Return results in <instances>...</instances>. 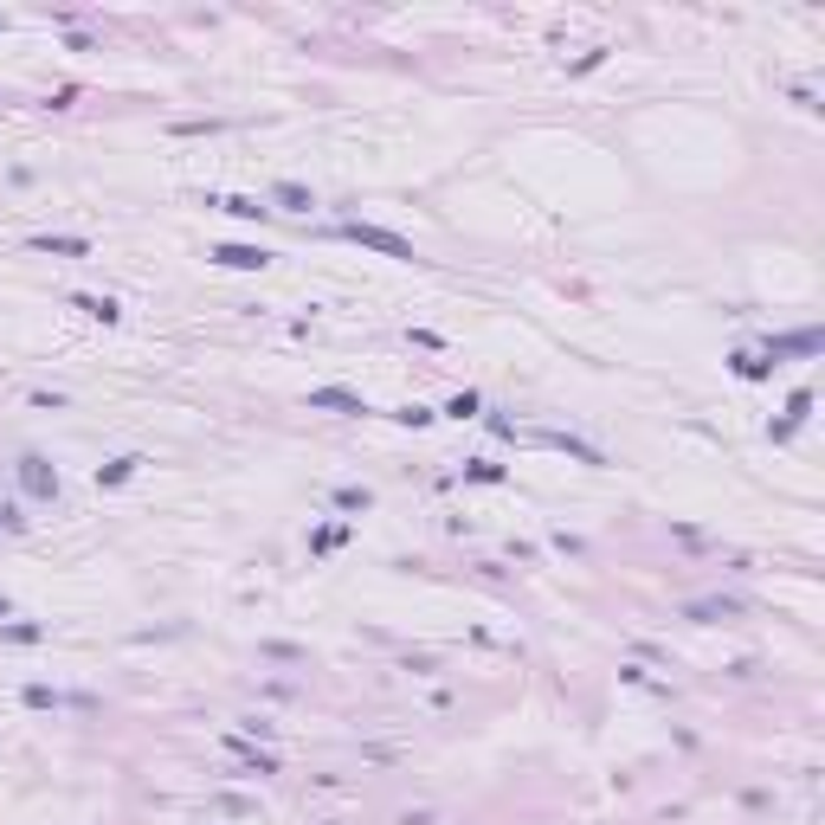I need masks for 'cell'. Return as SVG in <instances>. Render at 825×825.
Masks as SVG:
<instances>
[{
	"label": "cell",
	"mask_w": 825,
	"mask_h": 825,
	"mask_svg": "<svg viewBox=\"0 0 825 825\" xmlns=\"http://www.w3.org/2000/svg\"><path fill=\"white\" fill-rule=\"evenodd\" d=\"M729 613H735L729 600H696V606H690V619H729Z\"/></svg>",
	"instance_id": "14"
},
{
	"label": "cell",
	"mask_w": 825,
	"mask_h": 825,
	"mask_svg": "<svg viewBox=\"0 0 825 825\" xmlns=\"http://www.w3.org/2000/svg\"><path fill=\"white\" fill-rule=\"evenodd\" d=\"M0 625H7V600H0Z\"/></svg>",
	"instance_id": "16"
},
{
	"label": "cell",
	"mask_w": 825,
	"mask_h": 825,
	"mask_svg": "<svg viewBox=\"0 0 825 825\" xmlns=\"http://www.w3.org/2000/svg\"><path fill=\"white\" fill-rule=\"evenodd\" d=\"M342 232H348L355 246H368V252H387V258H400V265H413V258H419V252H413V246L400 239V232H387V226H362V220H348Z\"/></svg>",
	"instance_id": "2"
},
{
	"label": "cell",
	"mask_w": 825,
	"mask_h": 825,
	"mask_svg": "<svg viewBox=\"0 0 825 825\" xmlns=\"http://www.w3.org/2000/svg\"><path fill=\"white\" fill-rule=\"evenodd\" d=\"M32 252H52V258H91V239H71V232H39Z\"/></svg>",
	"instance_id": "5"
},
{
	"label": "cell",
	"mask_w": 825,
	"mask_h": 825,
	"mask_svg": "<svg viewBox=\"0 0 825 825\" xmlns=\"http://www.w3.org/2000/svg\"><path fill=\"white\" fill-rule=\"evenodd\" d=\"M13 471H20V490H26L32 503H52V497H58V464H52L46 452H26Z\"/></svg>",
	"instance_id": "1"
},
{
	"label": "cell",
	"mask_w": 825,
	"mask_h": 825,
	"mask_svg": "<svg viewBox=\"0 0 825 825\" xmlns=\"http://www.w3.org/2000/svg\"><path fill=\"white\" fill-rule=\"evenodd\" d=\"M464 478H471V484H503V464L478 458V464H464Z\"/></svg>",
	"instance_id": "12"
},
{
	"label": "cell",
	"mask_w": 825,
	"mask_h": 825,
	"mask_svg": "<svg viewBox=\"0 0 825 825\" xmlns=\"http://www.w3.org/2000/svg\"><path fill=\"white\" fill-rule=\"evenodd\" d=\"M825 348V336L819 329H794V336H767V355L774 362H787V355H819Z\"/></svg>",
	"instance_id": "3"
},
{
	"label": "cell",
	"mask_w": 825,
	"mask_h": 825,
	"mask_svg": "<svg viewBox=\"0 0 825 825\" xmlns=\"http://www.w3.org/2000/svg\"><path fill=\"white\" fill-rule=\"evenodd\" d=\"M767 368H774V362H761V355H735V374H741V381H761Z\"/></svg>",
	"instance_id": "13"
},
{
	"label": "cell",
	"mask_w": 825,
	"mask_h": 825,
	"mask_svg": "<svg viewBox=\"0 0 825 825\" xmlns=\"http://www.w3.org/2000/svg\"><path fill=\"white\" fill-rule=\"evenodd\" d=\"M213 207L232 213V220H265V213H271L265 201H252V193H226V201H213Z\"/></svg>",
	"instance_id": "8"
},
{
	"label": "cell",
	"mask_w": 825,
	"mask_h": 825,
	"mask_svg": "<svg viewBox=\"0 0 825 825\" xmlns=\"http://www.w3.org/2000/svg\"><path fill=\"white\" fill-rule=\"evenodd\" d=\"M368 503H374V497H368V490H355V484L336 490V509H368Z\"/></svg>",
	"instance_id": "15"
},
{
	"label": "cell",
	"mask_w": 825,
	"mask_h": 825,
	"mask_svg": "<svg viewBox=\"0 0 825 825\" xmlns=\"http://www.w3.org/2000/svg\"><path fill=\"white\" fill-rule=\"evenodd\" d=\"M445 413H452V419H478V413H484V400H478V394H452V400H445Z\"/></svg>",
	"instance_id": "11"
},
{
	"label": "cell",
	"mask_w": 825,
	"mask_h": 825,
	"mask_svg": "<svg viewBox=\"0 0 825 825\" xmlns=\"http://www.w3.org/2000/svg\"><path fill=\"white\" fill-rule=\"evenodd\" d=\"M77 309H85V317H97V323H116V303L110 297H71Z\"/></svg>",
	"instance_id": "10"
},
{
	"label": "cell",
	"mask_w": 825,
	"mask_h": 825,
	"mask_svg": "<svg viewBox=\"0 0 825 825\" xmlns=\"http://www.w3.org/2000/svg\"><path fill=\"white\" fill-rule=\"evenodd\" d=\"M136 471H142V458L130 452V458H116V464H103V471H97V484L110 490V484H123V478H136Z\"/></svg>",
	"instance_id": "9"
},
{
	"label": "cell",
	"mask_w": 825,
	"mask_h": 825,
	"mask_svg": "<svg viewBox=\"0 0 825 825\" xmlns=\"http://www.w3.org/2000/svg\"><path fill=\"white\" fill-rule=\"evenodd\" d=\"M207 258H213V265H226V271H265V265H271V252H265V246H213Z\"/></svg>",
	"instance_id": "4"
},
{
	"label": "cell",
	"mask_w": 825,
	"mask_h": 825,
	"mask_svg": "<svg viewBox=\"0 0 825 825\" xmlns=\"http://www.w3.org/2000/svg\"><path fill=\"white\" fill-rule=\"evenodd\" d=\"M309 407H323V413H368V400L348 394V387H317V394H309Z\"/></svg>",
	"instance_id": "6"
},
{
	"label": "cell",
	"mask_w": 825,
	"mask_h": 825,
	"mask_svg": "<svg viewBox=\"0 0 825 825\" xmlns=\"http://www.w3.org/2000/svg\"><path fill=\"white\" fill-rule=\"evenodd\" d=\"M271 201H278L271 213H309V207H317V201H309V193H303L297 181H278V187H271Z\"/></svg>",
	"instance_id": "7"
}]
</instances>
